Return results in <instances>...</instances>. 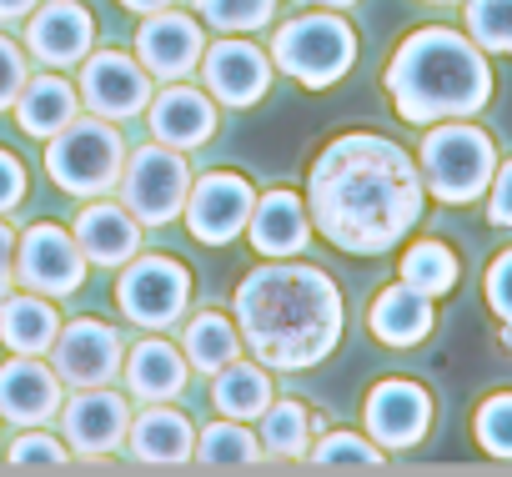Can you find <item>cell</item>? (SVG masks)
Returning a JSON list of instances; mask_svg holds the SVG:
<instances>
[{
	"mask_svg": "<svg viewBox=\"0 0 512 477\" xmlns=\"http://www.w3.org/2000/svg\"><path fill=\"white\" fill-rule=\"evenodd\" d=\"M302 201L327 247L347 257H382L402 247L407 231L422 221L427 186L397 141L347 131L317 151Z\"/></svg>",
	"mask_w": 512,
	"mask_h": 477,
	"instance_id": "6da1fadb",
	"label": "cell"
},
{
	"mask_svg": "<svg viewBox=\"0 0 512 477\" xmlns=\"http://www.w3.org/2000/svg\"><path fill=\"white\" fill-rule=\"evenodd\" d=\"M342 292L322 267L277 257L241 277L236 332L267 372H307L342 342Z\"/></svg>",
	"mask_w": 512,
	"mask_h": 477,
	"instance_id": "7a4b0ae2",
	"label": "cell"
},
{
	"mask_svg": "<svg viewBox=\"0 0 512 477\" xmlns=\"http://www.w3.org/2000/svg\"><path fill=\"white\" fill-rule=\"evenodd\" d=\"M382 86L407 126H432V121L477 116L492 101V66L472 36L447 26H422L392 51Z\"/></svg>",
	"mask_w": 512,
	"mask_h": 477,
	"instance_id": "3957f363",
	"label": "cell"
},
{
	"mask_svg": "<svg viewBox=\"0 0 512 477\" xmlns=\"http://www.w3.org/2000/svg\"><path fill=\"white\" fill-rule=\"evenodd\" d=\"M417 171L437 201L467 206V201L487 196V181L497 171V146L482 126H467V116L432 121L422 136V151H417Z\"/></svg>",
	"mask_w": 512,
	"mask_h": 477,
	"instance_id": "277c9868",
	"label": "cell"
},
{
	"mask_svg": "<svg viewBox=\"0 0 512 477\" xmlns=\"http://www.w3.org/2000/svg\"><path fill=\"white\" fill-rule=\"evenodd\" d=\"M352 61H357V31L347 26L342 11H307V16L277 26L272 66L307 91L337 86L352 71Z\"/></svg>",
	"mask_w": 512,
	"mask_h": 477,
	"instance_id": "5b68a950",
	"label": "cell"
},
{
	"mask_svg": "<svg viewBox=\"0 0 512 477\" xmlns=\"http://www.w3.org/2000/svg\"><path fill=\"white\" fill-rule=\"evenodd\" d=\"M126 166V141L116 121L101 116H71L51 141H46V176L66 196H106L121 181Z\"/></svg>",
	"mask_w": 512,
	"mask_h": 477,
	"instance_id": "8992f818",
	"label": "cell"
},
{
	"mask_svg": "<svg viewBox=\"0 0 512 477\" xmlns=\"http://www.w3.org/2000/svg\"><path fill=\"white\" fill-rule=\"evenodd\" d=\"M186 191H191V166H186V151L176 146L151 141L131 151L121 166V206L141 226H171L186 206Z\"/></svg>",
	"mask_w": 512,
	"mask_h": 477,
	"instance_id": "52a82bcc",
	"label": "cell"
},
{
	"mask_svg": "<svg viewBox=\"0 0 512 477\" xmlns=\"http://www.w3.org/2000/svg\"><path fill=\"white\" fill-rule=\"evenodd\" d=\"M191 302V272L176 257H131L116 282V307L131 327H176Z\"/></svg>",
	"mask_w": 512,
	"mask_h": 477,
	"instance_id": "ba28073f",
	"label": "cell"
},
{
	"mask_svg": "<svg viewBox=\"0 0 512 477\" xmlns=\"http://www.w3.org/2000/svg\"><path fill=\"white\" fill-rule=\"evenodd\" d=\"M16 282L41 297H71L86 282V257L76 236L56 221H36L16 236Z\"/></svg>",
	"mask_w": 512,
	"mask_h": 477,
	"instance_id": "9c48e42d",
	"label": "cell"
},
{
	"mask_svg": "<svg viewBox=\"0 0 512 477\" xmlns=\"http://www.w3.org/2000/svg\"><path fill=\"white\" fill-rule=\"evenodd\" d=\"M251 206H256V191H251L246 176L206 171V176L191 181L181 216H186V231L196 236L201 247H226V242H236V236L246 231Z\"/></svg>",
	"mask_w": 512,
	"mask_h": 477,
	"instance_id": "30bf717a",
	"label": "cell"
},
{
	"mask_svg": "<svg viewBox=\"0 0 512 477\" xmlns=\"http://www.w3.org/2000/svg\"><path fill=\"white\" fill-rule=\"evenodd\" d=\"M272 86V56L262 46H251L241 36H226V41H206L201 51V91L231 111H246L267 96Z\"/></svg>",
	"mask_w": 512,
	"mask_h": 477,
	"instance_id": "8fae6325",
	"label": "cell"
},
{
	"mask_svg": "<svg viewBox=\"0 0 512 477\" xmlns=\"http://www.w3.org/2000/svg\"><path fill=\"white\" fill-rule=\"evenodd\" d=\"M362 422H367V437H372L382 452L417 447V442L432 432V392H427L422 382L387 377V382H377V387L367 392Z\"/></svg>",
	"mask_w": 512,
	"mask_h": 477,
	"instance_id": "7c38bea8",
	"label": "cell"
},
{
	"mask_svg": "<svg viewBox=\"0 0 512 477\" xmlns=\"http://www.w3.org/2000/svg\"><path fill=\"white\" fill-rule=\"evenodd\" d=\"M81 101L91 106V116H101V121H131V116H141L146 111V101H151V76H146V66L136 61V56H126V51H96V56H86L81 61Z\"/></svg>",
	"mask_w": 512,
	"mask_h": 477,
	"instance_id": "4fadbf2b",
	"label": "cell"
},
{
	"mask_svg": "<svg viewBox=\"0 0 512 477\" xmlns=\"http://www.w3.org/2000/svg\"><path fill=\"white\" fill-rule=\"evenodd\" d=\"M121 337L116 327H106L101 317H76V322H61L56 342H51V367L66 387H106L116 372H121Z\"/></svg>",
	"mask_w": 512,
	"mask_h": 477,
	"instance_id": "5bb4252c",
	"label": "cell"
},
{
	"mask_svg": "<svg viewBox=\"0 0 512 477\" xmlns=\"http://www.w3.org/2000/svg\"><path fill=\"white\" fill-rule=\"evenodd\" d=\"M201 51H206V36L196 26V16L186 11H151L136 31V61L146 66L151 81H186L196 66H201Z\"/></svg>",
	"mask_w": 512,
	"mask_h": 477,
	"instance_id": "9a60e30c",
	"label": "cell"
},
{
	"mask_svg": "<svg viewBox=\"0 0 512 477\" xmlns=\"http://www.w3.org/2000/svg\"><path fill=\"white\" fill-rule=\"evenodd\" d=\"M61 432H66V447L86 452V457H106L126 442V427H131V402L111 387H76L71 402H61Z\"/></svg>",
	"mask_w": 512,
	"mask_h": 477,
	"instance_id": "2e32d148",
	"label": "cell"
},
{
	"mask_svg": "<svg viewBox=\"0 0 512 477\" xmlns=\"http://www.w3.org/2000/svg\"><path fill=\"white\" fill-rule=\"evenodd\" d=\"M66 382L56 377V367H46L41 357L16 352L11 362H0V422L16 427H46L61 412Z\"/></svg>",
	"mask_w": 512,
	"mask_h": 477,
	"instance_id": "e0dca14e",
	"label": "cell"
},
{
	"mask_svg": "<svg viewBox=\"0 0 512 477\" xmlns=\"http://www.w3.org/2000/svg\"><path fill=\"white\" fill-rule=\"evenodd\" d=\"M96 46V16L76 0H51V6H36L26 21V51L46 66H76L86 61Z\"/></svg>",
	"mask_w": 512,
	"mask_h": 477,
	"instance_id": "ac0fdd59",
	"label": "cell"
},
{
	"mask_svg": "<svg viewBox=\"0 0 512 477\" xmlns=\"http://www.w3.org/2000/svg\"><path fill=\"white\" fill-rule=\"evenodd\" d=\"M146 126H151V141L176 146V151H196L216 136V101L201 86L171 81L156 101H146Z\"/></svg>",
	"mask_w": 512,
	"mask_h": 477,
	"instance_id": "d6986e66",
	"label": "cell"
},
{
	"mask_svg": "<svg viewBox=\"0 0 512 477\" xmlns=\"http://www.w3.org/2000/svg\"><path fill=\"white\" fill-rule=\"evenodd\" d=\"M71 236H76L81 257H86L91 267H106V272L126 267V262L141 252V221H136L126 206L96 201V196H91V206H81Z\"/></svg>",
	"mask_w": 512,
	"mask_h": 477,
	"instance_id": "ffe728a7",
	"label": "cell"
},
{
	"mask_svg": "<svg viewBox=\"0 0 512 477\" xmlns=\"http://www.w3.org/2000/svg\"><path fill=\"white\" fill-rule=\"evenodd\" d=\"M246 236H251V247L256 257H297L307 247V236H312V216H307V201L297 191H267V196H256L251 216H246Z\"/></svg>",
	"mask_w": 512,
	"mask_h": 477,
	"instance_id": "44dd1931",
	"label": "cell"
},
{
	"mask_svg": "<svg viewBox=\"0 0 512 477\" xmlns=\"http://www.w3.org/2000/svg\"><path fill=\"white\" fill-rule=\"evenodd\" d=\"M432 327H437V307H432V297L417 292V287H407V282L382 287L377 302L367 307V332H372L382 347H397V352L427 342Z\"/></svg>",
	"mask_w": 512,
	"mask_h": 477,
	"instance_id": "7402d4cb",
	"label": "cell"
},
{
	"mask_svg": "<svg viewBox=\"0 0 512 477\" xmlns=\"http://www.w3.org/2000/svg\"><path fill=\"white\" fill-rule=\"evenodd\" d=\"M126 447L141 467H181V462H191L196 432H191L186 412H176L166 402H146V412L131 417V427H126Z\"/></svg>",
	"mask_w": 512,
	"mask_h": 477,
	"instance_id": "603a6c76",
	"label": "cell"
},
{
	"mask_svg": "<svg viewBox=\"0 0 512 477\" xmlns=\"http://www.w3.org/2000/svg\"><path fill=\"white\" fill-rule=\"evenodd\" d=\"M126 367V392L136 402H176L186 392V377H191V362L181 347H171L166 337H146L131 347V357H121Z\"/></svg>",
	"mask_w": 512,
	"mask_h": 477,
	"instance_id": "cb8c5ba5",
	"label": "cell"
},
{
	"mask_svg": "<svg viewBox=\"0 0 512 477\" xmlns=\"http://www.w3.org/2000/svg\"><path fill=\"white\" fill-rule=\"evenodd\" d=\"M61 332V312L41 292H6L0 297V342L26 357H46Z\"/></svg>",
	"mask_w": 512,
	"mask_h": 477,
	"instance_id": "d4e9b609",
	"label": "cell"
},
{
	"mask_svg": "<svg viewBox=\"0 0 512 477\" xmlns=\"http://www.w3.org/2000/svg\"><path fill=\"white\" fill-rule=\"evenodd\" d=\"M11 111H16V126L31 141H51L76 116V86L61 81V76H26V86H21Z\"/></svg>",
	"mask_w": 512,
	"mask_h": 477,
	"instance_id": "484cf974",
	"label": "cell"
},
{
	"mask_svg": "<svg viewBox=\"0 0 512 477\" xmlns=\"http://www.w3.org/2000/svg\"><path fill=\"white\" fill-rule=\"evenodd\" d=\"M211 402L221 417H236V422H256L272 402V372L262 362H241L231 357L226 367L211 372Z\"/></svg>",
	"mask_w": 512,
	"mask_h": 477,
	"instance_id": "4316f807",
	"label": "cell"
},
{
	"mask_svg": "<svg viewBox=\"0 0 512 477\" xmlns=\"http://www.w3.org/2000/svg\"><path fill=\"white\" fill-rule=\"evenodd\" d=\"M181 352H186V362L196 367V372H216V367H226L236 352H241V332H236V322L231 317H221V312H196L186 327H181Z\"/></svg>",
	"mask_w": 512,
	"mask_h": 477,
	"instance_id": "83f0119b",
	"label": "cell"
},
{
	"mask_svg": "<svg viewBox=\"0 0 512 477\" xmlns=\"http://www.w3.org/2000/svg\"><path fill=\"white\" fill-rule=\"evenodd\" d=\"M262 422V432H256V442H262V452H272L277 462H287V457H307V447H312V412H307V402H297V397H287V402H267V412L256 417Z\"/></svg>",
	"mask_w": 512,
	"mask_h": 477,
	"instance_id": "f1b7e54d",
	"label": "cell"
},
{
	"mask_svg": "<svg viewBox=\"0 0 512 477\" xmlns=\"http://www.w3.org/2000/svg\"><path fill=\"white\" fill-rule=\"evenodd\" d=\"M191 457L201 467H256V462H262V442H256V432H246V422L221 417V422L196 432Z\"/></svg>",
	"mask_w": 512,
	"mask_h": 477,
	"instance_id": "f546056e",
	"label": "cell"
},
{
	"mask_svg": "<svg viewBox=\"0 0 512 477\" xmlns=\"http://www.w3.org/2000/svg\"><path fill=\"white\" fill-rule=\"evenodd\" d=\"M457 277H462V262L452 257L447 242H432V236H427V242H412L402 252V282L417 287V292H427L432 302L447 297L457 287Z\"/></svg>",
	"mask_w": 512,
	"mask_h": 477,
	"instance_id": "4dcf8cb0",
	"label": "cell"
},
{
	"mask_svg": "<svg viewBox=\"0 0 512 477\" xmlns=\"http://www.w3.org/2000/svg\"><path fill=\"white\" fill-rule=\"evenodd\" d=\"M191 6H196V21L216 26L221 36H251L272 26L277 16V0H191Z\"/></svg>",
	"mask_w": 512,
	"mask_h": 477,
	"instance_id": "1f68e13d",
	"label": "cell"
},
{
	"mask_svg": "<svg viewBox=\"0 0 512 477\" xmlns=\"http://www.w3.org/2000/svg\"><path fill=\"white\" fill-rule=\"evenodd\" d=\"M462 21L482 51L512 56V0H462Z\"/></svg>",
	"mask_w": 512,
	"mask_h": 477,
	"instance_id": "d6a6232c",
	"label": "cell"
},
{
	"mask_svg": "<svg viewBox=\"0 0 512 477\" xmlns=\"http://www.w3.org/2000/svg\"><path fill=\"white\" fill-rule=\"evenodd\" d=\"M307 462L312 467H382V447L362 432H327L317 437V447H307Z\"/></svg>",
	"mask_w": 512,
	"mask_h": 477,
	"instance_id": "836d02e7",
	"label": "cell"
},
{
	"mask_svg": "<svg viewBox=\"0 0 512 477\" xmlns=\"http://www.w3.org/2000/svg\"><path fill=\"white\" fill-rule=\"evenodd\" d=\"M472 432H477V447H482L487 457L512 462V392H492V397L477 407Z\"/></svg>",
	"mask_w": 512,
	"mask_h": 477,
	"instance_id": "e575fe53",
	"label": "cell"
},
{
	"mask_svg": "<svg viewBox=\"0 0 512 477\" xmlns=\"http://www.w3.org/2000/svg\"><path fill=\"white\" fill-rule=\"evenodd\" d=\"M6 457H11V467H66L71 462L66 442L51 437V432H41V427H21V437L11 442Z\"/></svg>",
	"mask_w": 512,
	"mask_h": 477,
	"instance_id": "d590c367",
	"label": "cell"
},
{
	"mask_svg": "<svg viewBox=\"0 0 512 477\" xmlns=\"http://www.w3.org/2000/svg\"><path fill=\"white\" fill-rule=\"evenodd\" d=\"M26 76H31V71H26V51H21L11 36H0V111H11V106H16Z\"/></svg>",
	"mask_w": 512,
	"mask_h": 477,
	"instance_id": "8d00e7d4",
	"label": "cell"
},
{
	"mask_svg": "<svg viewBox=\"0 0 512 477\" xmlns=\"http://www.w3.org/2000/svg\"><path fill=\"white\" fill-rule=\"evenodd\" d=\"M487 307H492V317L502 322V327H512V247L487 267Z\"/></svg>",
	"mask_w": 512,
	"mask_h": 477,
	"instance_id": "74e56055",
	"label": "cell"
},
{
	"mask_svg": "<svg viewBox=\"0 0 512 477\" xmlns=\"http://www.w3.org/2000/svg\"><path fill=\"white\" fill-rule=\"evenodd\" d=\"M21 196H26V161L0 146V216L11 206H21Z\"/></svg>",
	"mask_w": 512,
	"mask_h": 477,
	"instance_id": "f35d334b",
	"label": "cell"
},
{
	"mask_svg": "<svg viewBox=\"0 0 512 477\" xmlns=\"http://www.w3.org/2000/svg\"><path fill=\"white\" fill-rule=\"evenodd\" d=\"M487 221L492 226H512V161L492 171L487 181Z\"/></svg>",
	"mask_w": 512,
	"mask_h": 477,
	"instance_id": "ab89813d",
	"label": "cell"
},
{
	"mask_svg": "<svg viewBox=\"0 0 512 477\" xmlns=\"http://www.w3.org/2000/svg\"><path fill=\"white\" fill-rule=\"evenodd\" d=\"M11 282H16V231L0 221V297L11 292Z\"/></svg>",
	"mask_w": 512,
	"mask_h": 477,
	"instance_id": "60d3db41",
	"label": "cell"
},
{
	"mask_svg": "<svg viewBox=\"0 0 512 477\" xmlns=\"http://www.w3.org/2000/svg\"><path fill=\"white\" fill-rule=\"evenodd\" d=\"M41 6V0H0V21H21Z\"/></svg>",
	"mask_w": 512,
	"mask_h": 477,
	"instance_id": "b9f144b4",
	"label": "cell"
},
{
	"mask_svg": "<svg viewBox=\"0 0 512 477\" xmlns=\"http://www.w3.org/2000/svg\"><path fill=\"white\" fill-rule=\"evenodd\" d=\"M121 6H126L131 16H151V11H166L171 0H121Z\"/></svg>",
	"mask_w": 512,
	"mask_h": 477,
	"instance_id": "7bdbcfd3",
	"label": "cell"
},
{
	"mask_svg": "<svg viewBox=\"0 0 512 477\" xmlns=\"http://www.w3.org/2000/svg\"><path fill=\"white\" fill-rule=\"evenodd\" d=\"M317 6H322V11H352L357 0H317Z\"/></svg>",
	"mask_w": 512,
	"mask_h": 477,
	"instance_id": "ee69618b",
	"label": "cell"
},
{
	"mask_svg": "<svg viewBox=\"0 0 512 477\" xmlns=\"http://www.w3.org/2000/svg\"><path fill=\"white\" fill-rule=\"evenodd\" d=\"M427 6H457V0H427Z\"/></svg>",
	"mask_w": 512,
	"mask_h": 477,
	"instance_id": "f6af8a7d",
	"label": "cell"
},
{
	"mask_svg": "<svg viewBox=\"0 0 512 477\" xmlns=\"http://www.w3.org/2000/svg\"><path fill=\"white\" fill-rule=\"evenodd\" d=\"M292 6H317V0H292Z\"/></svg>",
	"mask_w": 512,
	"mask_h": 477,
	"instance_id": "bcb514c9",
	"label": "cell"
}]
</instances>
